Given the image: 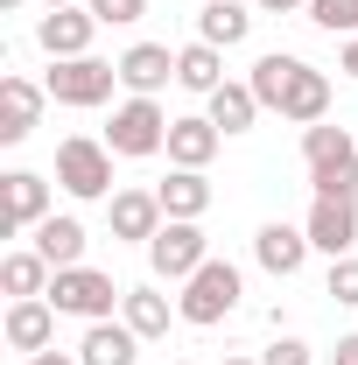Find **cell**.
Masks as SVG:
<instances>
[{
  "mask_svg": "<svg viewBox=\"0 0 358 365\" xmlns=\"http://www.w3.org/2000/svg\"><path fill=\"white\" fill-rule=\"evenodd\" d=\"M302 162H310L316 197H358V140L352 127H302Z\"/></svg>",
  "mask_w": 358,
  "mask_h": 365,
  "instance_id": "6da1fadb",
  "label": "cell"
},
{
  "mask_svg": "<svg viewBox=\"0 0 358 365\" xmlns=\"http://www.w3.org/2000/svg\"><path fill=\"white\" fill-rule=\"evenodd\" d=\"M91 14H98V29H134L140 14H148V0H85Z\"/></svg>",
  "mask_w": 358,
  "mask_h": 365,
  "instance_id": "83f0119b",
  "label": "cell"
},
{
  "mask_svg": "<svg viewBox=\"0 0 358 365\" xmlns=\"http://www.w3.org/2000/svg\"><path fill=\"white\" fill-rule=\"evenodd\" d=\"M49 281H56V267H49L36 246H29V253H7V260H0V288H7L14 302H29V295H49Z\"/></svg>",
  "mask_w": 358,
  "mask_h": 365,
  "instance_id": "7402d4cb",
  "label": "cell"
},
{
  "mask_svg": "<svg viewBox=\"0 0 358 365\" xmlns=\"http://www.w3.org/2000/svg\"><path fill=\"white\" fill-rule=\"evenodd\" d=\"M337 71H344V78H358V36L344 43V56H337Z\"/></svg>",
  "mask_w": 358,
  "mask_h": 365,
  "instance_id": "1f68e13d",
  "label": "cell"
},
{
  "mask_svg": "<svg viewBox=\"0 0 358 365\" xmlns=\"http://www.w3.org/2000/svg\"><path fill=\"white\" fill-rule=\"evenodd\" d=\"M36 253H43L49 267H85V225L49 211L43 225H36Z\"/></svg>",
  "mask_w": 358,
  "mask_h": 365,
  "instance_id": "44dd1931",
  "label": "cell"
},
{
  "mask_svg": "<svg viewBox=\"0 0 358 365\" xmlns=\"http://www.w3.org/2000/svg\"><path fill=\"white\" fill-rule=\"evenodd\" d=\"M120 323L134 330L140 344H148V337H169V295H155V288H127V302H120Z\"/></svg>",
  "mask_w": 358,
  "mask_h": 365,
  "instance_id": "cb8c5ba5",
  "label": "cell"
},
{
  "mask_svg": "<svg viewBox=\"0 0 358 365\" xmlns=\"http://www.w3.org/2000/svg\"><path fill=\"white\" fill-rule=\"evenodd\" d=\"M43 7H71V0H43Z\"/></svg>",
  "mask_w": 358,
  "mask_h": 365,
  "instance_id": "d590c367",
  "label": "cell"
},
{
  "mask_svg": "<svg viewBox=\"0 0 358 365\" xmlns=\"http://www.w3.org/2000/svg\"><path fill=\"white\" fill-rule=\"evenodd\" d=\"M310 21L323 36H344V43H352L358 36V0H310Z\"/></svg>",
  "mask_w": 358,
  "mask_h": 365,
  "instance_id": "4316f807",
  "label": "cell"
},
{
  "mask_svg": "<svg viewBox=\"0 0 358 365\" xmlns=\"http://www.w3.org/2000/svg\"><path fill=\"white\" fill-rule=\"evenodd\" d=\"M260 113H267V106L253 98V85H239V78H225V85L211 91V113H204V120H211L218 134H246V127H253Z\"/></svg>",
  "mask_w": 358,
  "mask_h": 365,
  "instance_id": "ac0fdd59",
  "label": "cell"
},
{
  "mask_svg": "<svg viewBox=\"0 0 358 365\" xmlns=\"http://www.w3.org/2000/svg\"><path fill=\"white\" fill-rule=\"evenodd\" d=\"M310 359H316V351L302 344V337H274L267 351H260V365H310Z\"/></svg>",
  "mask_w": 358,
  "mask_h": 365,
  "instance_id": "f546056e",
  "label": "cell"
},
{
  "mask_svg": "<svg viewBox=\"0 0 358 365\" xmlns=\"http://www.w3.org/2000/svg\"><path fill=\"white\" fill-rule=\"evenodd\" d=\"M91 36H98V14H91V7H49L43 21H36V43L49 49V63L91 56Z\"/></svg>",
  "mask_w": 358,
  "mask_h": 365,
  "instance_id": "30bf717a",
  "label": "cell"
},
{
  "mask_svg": "<svg viewBox=\"0 0 358 365\" xmlns=\"http://www.w3.org/2000/svg\"><path fill=\"white\" fill-rule=\"evenodd\" d=\"M218 127H211V120H176V127H169V162H176V169H204V162H211V155H218Z\"/></svg>",
  "mask_w": 358,
  "mask_h": 365,
  "instance_id": "603a6c76",
  "label": "cell"
},
{
  "mask_svg": "<svg viewBox=\"0 0 358 365\" xmlns=\"http://www.w3.org/2000/svg\"><path fill=\"white\" fill-rule=\"evenodd\" d=\"M49 337H56V302L49 295H29V302H7V344L14 351H49Z\"/></svg>",
  "mask_w": 358,
  "mask_h": 365,
  "instance_id": "5bb4252c",
  "label": "cell"
},
{
  "mask_svg": "<svg viewBox=\"0 0 358 365\" xmlns=\"http://www.w3.org/2000/svg\"><path fill=\"white\" fill-rule=\"evenodd\" d=\"M169 78H176V56H169V43H134L127 56H120V85L134 91V98H155Z\"/></svg>",
  "mask_w": 358,
  "mask_h": 365,
  "instance_id": "9a60e30c",
  "label": "cell"
},
{
  "mask_svg": "<svg viewBox=\"0 0 358 365\" xmlns=\"http://www.w3.org/2000/svg\"><path fill=\"white\" fill-rule=\"evenodd\" d=\"M0 7H21V0H0Z\"/></svg>",
  "mask_w": 358,
  "mask_h": 365,
  "instance_id": "8d00e7d4",
  "label": "cell"
},
{
  "mask_svg": "<svg viewBox=\"0 0 358 365\" xmlns=\"http://www.w3.org/2000/svg\"><path fill=\"white\" fill-rule=\"evenodd\" d=\"M169 225V211H162V197L155 190H113V239H155V232Z\"/></svg>",
  "mask_w": 358,
  "mask_h": 365,
  "instance_id": "4fadbf2b",
  "label": "cell"
},
{
  "mask_svg": "<svg viewBox=\"0 0 358 365\" xmlns=\"http://www.w3.org/2000/svg\"><path fill=\"white\" fill-rule=\"evenodd\" d=\"M204 260H211V239H204L197 218H169V225L148 239V267L162 274V281H190Z\"/></svg>",
  "mask_w": 358,
  "mask_h": 365,
  "instance_id": "52a82bcc",
  "label": "cell"
},
{
  "mask_svg": "<svg viewBox=\"0 0 358 365\" xmlns=\"http://www.w3.org/2000/svg\"><path fill=\"white\" fill-rule=\"evenodd\" d=\"M176 85H183V91H204V98H211V91L225 85V56H218L211 43L176 49Z\"/></svg>",
  "mask_w": 358,
  "mask_h": 365,
  "instance_id": "d4e9b609",
  "label": "cell"
},
{
  "mask_svg": "<svg viewBox=\"0 0 358 365\" xmlns=\"http://www.w3.org/2000/svg\"><path fill=\"white\" fill-rule=\"evenodd\" d=\"M302 232H310L316 253H330V260H344L358 246V197H316L310 218H302Z\"/></svg>",
  "mask_w": 358,
  "mask_h": 365,
  "instance_id": "ba28073f",
  "label": "cell"
},
{
  "mask_svg": "<svg viewBox=\"0 0 358 365\" xmlns=\"http://www.w3.org/2000/svg\"><path fill=\"white\" fill-rule=\"evenodd\" d=\"M140 359V337L127 323H85V344H78V365H134Z\"/></svg>",
  "mask_w": 358,
  "mask_h": 365,
  "instance_id": "e0dca14e",
  "label": "cell"
},
{
  "mask_svg": "<svg viewBox=\"0 0 358 365\" xmlns=\"http://www.w3.org/2000/svg\"><path fill=\"white\" fill-rule=\"evenodd\" d=\"M49 218V182L36 169H7L0 176V232H36Z\"/></svg>",
  "mask_w": 358,
  "mask_h": 365,
  "instance_id": "9c48e42d",
  "label": "cell"
},
{
  "mask_svg": "<svg viewBox=\"0 0 358 365\" xmlns=\"http://www.w3.org/2000/svg\"><path fill=\"white\" fill-rule=\"evenodd\" d=\"M43 85H29V78H0V140L14 148V140L36 134V120H43Z\"/></svg>",
  "mask_w": 358,
  "mask_h": 365,
  "instance_id": "7c38bea8",
  "label": "cell"
},
{
  "mask_svg": "<svg viewBox=\"0 0 358 365\" xmlns=\"http://www.w3.org/2000/svg\"><path fill=\"white\" fill-rule=\"evenodd\" d=\"M316 246H310V232L302 225H288V218H274V225H260L253 232V260H260V267L267 274H281V281H288V274H302V260H310Z\"/></svg>",
  "mask_w": 358,
  "mask_h": 365,
  "instance_id": "8fae6325",
  "label": "cell"
},
{
  "mask_svg": "<svg viewBox=\"0 0 358 365\" xmlns=\"http://www.w3.org/2000/svg\"><path fill=\"white\" fill-rule=\"evenodd\" d=\"M155 197H162L169 218H204V211H211V182H204V169H169V182H155Z\"/></svg>",
  "mask_w": 358,
  "mask_h": 365,
  "instance_id": "ffe728a7",
  "label": "cell"
},
{
  "mask_svg": "<svg viewBox=\"0 0 358 365\" xmlns=\"http://www.w3.org/2000/svg\"><path fill=\"white\" fill-rule=\"evenodd\" d=\"M56 182L71 190V197H113V148L106 140H85V134H71V140H56Z\"/></svg>",
  "mask_w": 358,
  "mask_h": 365,
  "instance_id": "5b68a950",
  "label": "cell"
},
{
  "mask_svg": "<svg viewBox=\"0 0 358 365\" xmlns=\"http://www.w3.org/2000/svg\"><path fill=\"white\" fill-rule=\"evenodd\" d=\"M330 365H358V337H337V351H330Z\"/></svg>",
  "mask_w": 358,
  "mask_h": 365,
  "instance_id": "4dcf8cb0",
  "label": "cell"
},
{
  "mask_svg": "<svg viewBox=\"0 0 358 365\" xmlns=\"http://www.w3.org/2000/svg\"><path fill=\"white\" fill-rule=\"evenodd\" d=\"M169 365H190V359H169Z\"/></svg>",
  "mask_w": 358,
  "mask_h": 365,
  "instance_id": "74e56055",
  "label": "cell"
},
{
  "mask_svg": "<svg viewBox=\"0 0 358 365\" xmlns=\"http://www.w3.org/2000/svg\"><path fill=\"white\" fill-rule=\"evenodd\" d=\"M120 85V63H98V56H63V63H49L43 91L56 106H106Z\"/></svg>",
  "mask_w": 358,
  "mask_h": 365,
  "instance_id": "8992f818",
  "label": "cell"
},
{
  "mask_svg": "<svg viewBox=\"0 0 358 365\" xmlns=\"http://www.w3.org/2000/svg\"><path fill=\"white\" fill-rule=\"evenodd\" d=\"M239 267L232 260H204V267L183 281V295H176V317L190 323V330H211V323H225L232 309H239Z\"/></svg>",
  "mask_w": 358,
  "mask_h": 365,
  "instance_id": "7a4b0ae2",
  "label": "cell"
},
{
  "mask_svg": "<svg viewBox=\"0 0 358 365\" xmlns=\"http://www.w3.org/2000/svg\"><path fill=\"white\" fill-rule=\"evenodd\" d=\"M330 295L344 302V309H358V260L344 253V260H330Z\"/></svg>",
  "mask_w": 358,
  "mask_h": 365,
  "instance_id": "f1b7e54d",
  "label": "cell"
},
{
  "mask_svg": "<svg viewBox=\"0 0 358 365\" xmlns=\"http://www.w3.org/2000/svg\"><path fill=\"white\" fill-rule=\"evenodd\" d=\"M218 365H260V359H239V351H225V359Z\"/></svg>",
  "mask_w": 358,
  "mask_h": 365,
  "instance_id": "e575fe53",
  "label": "cell"
},
{
  "mask_svg": "<svg viewBox=\"0 0 358 365\" xmlns=\"http://www.w3.org/2000/svg\"><path fill=\"white\" fill-rule=\"evenodd\" d=\"M29 365H78V359H63V351H36Z\"/></svg>",
  "mask_w": 358,
  "mask_h": 365,
  "instance_id": "d6a6232c",
  "label": "cell"
},
{
  "mask_svg": "<svg viewBox=\"0 0 358 365\" xmlns=\"http://www.w3.org/2000/svg\"><path fill=\"white\" fill-rule=\"evenodd\" d=\"M295 63H302V56H288V49H274V56H260V63H253V78H246V85H253V98H260L267 113H281V98H288V78H295Z\"/></svg>",
  "mask_w": 358,
  "mask_h": 365,
  "instance_id": "484cf974",
  "label": "cell"
},
{
  "mask_svg": "<svg viewBox=\"0 0 358 365\" xmlns=\"http://www.w3.org/2000/svg\"><path fill=\"white\" fill-rule=\"evenodd\" d=\"M169 127H176V120H169L155 98H127V106H113L106 148L127 155V162H140V155H162V148H169Z\"/></svg>",
  "mask_w": 358,
  "mask_h": 365,
  "instance_id": "277c9868",
  "label": "cell"
},
{
  "mask_svg": "<svg viewBox=\"0 0 358 365\" xmlns=\"http://www.w3.org/2000/svg\"><path fill=\"white\" fill-rule=\"evenodd\" d=\"M246 36H253V14H246L239 0H204V14H197V43L232 49V43H246Z\"/></svg>",
  "mask_w": 358,
  "mask_h": 365,
  "instance_id": "d6986e66",
  "label": "cell"
},
{
  "mask_svg": "<svg viewBox=\"0 0 358 365\" xmlns=\"http://www.w3.org/2000/svg\"><path fill=\"white\" fill-rule=\"evenodd\" d=\"M330 113V78L316 71V63H295V78H288V98H281V120H295V127H316Z\"/></svg>",
  "mask_w": 358,
  "mask_h": 365,
  "instance_id": "2e32d148",
  "label": "cell"
},
{
  "mask_svg": "<svg viewBox=\"0 0 358 365\" xmlns=\"http://www.w3.org/2000/svg\"><path fill=\"white\" fill-rule=\"evenodd\" d=\"M49 302H56V317L106 323V317H113V302H127V288H113V274H98V267H56Z\"/></svg>",
  "mask_w": 358,
  "mask_h": 365,
  "instance_id": "3957f363",
  "label": "cell"
},
{
  "mask_svg": "<svg viewBox=\"0 0 358 365\" xmlns=\"http://www.w3.org/2000/svg\"><path fill=\"white\" fill-rule=\"evenodd\" d=\"M267 14H288V7H310V0H260Z\"/></svg>",
  "mask_w": 358,
  "mask_h": 365,
  "instance_id": "836d02e7",
  "label": "cell"
}]
</instances>
